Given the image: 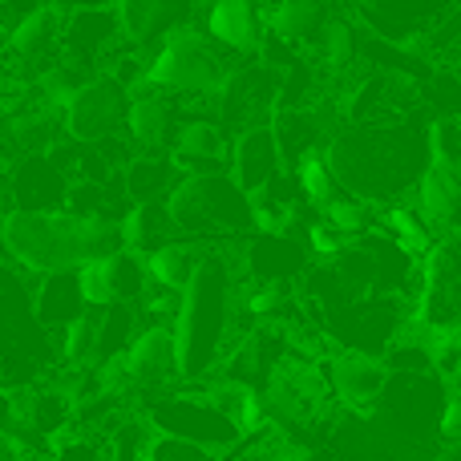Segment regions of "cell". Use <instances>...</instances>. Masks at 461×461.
I'll list each match as a JSON object with an SVG mask.
<instances>
[{"label":"cell","instance_id":"cell-12","mask_svg":"<svg viewBox=\"0 0 461 461\" xmlns=\"http://www.w3.org/2000/svg\"><path fill=\"white\" fill-rule=\"evenodd\" d=\"M175 130H178V110L167 94L146 89V86L130 89L122 138H126L134 150H162V146H170Z\"/></svg>","mask_w":461,"mask_h":461},{"label":"cell","instance_id":"cell-18","mask_svg":"<svg viewBox=\"0 0 461 461\" xmlns=\"http://www.w3.org/2000/svg\"><path fill=\"white\" fill-rule=\"evenodd\" d=\"M328 21V8L316 5V0H284L276 8H263V32L271 41H279L284 49H303L316 45L320 29Z\"/></svg>","mask_w":461,"mask_h":461},{"label":"cell","instance_id":"cell-10","mask_svg":"<svg viewBox=\"0 0 461 461\" xmlns=\"http://www.w3.org/2000/svg\"><path fill=\"white\" fill-rule=\"evenodd\" d=\"M130 389H146V397L167 393V384L175 381V336L167 324H146L142 332L130 340V348L122 352Z\"/></svg>","mask_w":461,"mask_h":461},{"label":"cell","instance_id":"cell-13","mask_svg":"<svg viewBox=\"0 0 461 461\" xmlns=\"http://www.w3.org/2000/svg\"><path fill=\"white\" fill-rule=\"evenodd\" d=\"M199 29L223 57L227 53L251 57L263 45V8L247 5V0H223V5L203 13Z\"/></svg>","mask_w":461,"mask_h":461},{"label":"cell","instance_id":"cell-16","mask_svg":"<svg viewBox=\"0 0 461 461\" xmlns=\"http://www.w3.org/2000/svg\"><path fill=\"white\" fill-rule=\"evenodd\" d=\"M61 16L65 8H24L13 24H8V53L16 57L21 65H53V53L61 45ZM41 73V69H37Z\"/></svg>","mask_w":461,"mask_h":461},{"label":"cell","instance_id":"cell-23","mask_svg":"<svg viewBox=\"0 0 461 461\" xmlns=\"http://www.w3.org/2000/svg\"><path fill=\"white\" fill-rule=\"evenodd\" d=\"M316 49H320V61H324V69H332V73L348 69V65L360 57V32H357V24H352L348 16H340V13H328L324 29H320V37H316Z\"/></svg>","mask_w":461,"mask_h":461},{"label":"cell","instance_id":"cell-17","mask_svg":"<svg viewBox=\"0 0 461 461\" xmlns=\"http://www.w3.org/2000/svg\"><path fill=\"white\" fill-rule=\"evenodd\" d=\"M267 130L271 138H276V150H279V162H284V170H292L300 158H308V154L324 150V122L316 118V110H276L267 118Z\"/></svg>","mask_w":461,"mask_h":461},{"label":"cell","instance_id":"cell-24","mask_svg":"<svg viewBox=\"0 0 461 461\" xmlns=\"http://www.w3.org/2000/svg\"><path fill=\"white\" fill-rule=\"evenodd\" d=\"M61 360L69 373L97 368V312H81L73 324L61 328Z\"/></svg>","mask_w":461,"mask_h":461},{"label":"cell","instance_id":"cell-4","mask_svg":"<svg viewBox=\"0 0 461 461\" xmlns=\"http://www.w3.org/2000/svg\"><path fill=\"white\" fill-rule=\"evenodd\" d=\"M167 215L178 239L223 247L227 239L251 230V199L227 175L178 178V186L167 194Z\"/></svg>","mask_w":461,"mask_h":461},{"label":"cell","instance_id":"cell-31","mask_svg":"<svg viewBox=\"0 0 461 461\" xmlns=\"http://www.w3.org/2000/svg\"><path fill=\"white\" fill-rule=\"evenodd\" d=\"M5 57H8V29L0 24V61H5Z\"/></svg>","mask_w":461,"mask_h":461},{"label":"cell","instance_id":"cell-8","mask_svg":"<svg viewBox=\"0 0 461 461\" xmlns=\"http://www.w3.org/2000/svg\"><path fill=\"white\" fill-rule=\"evenodd\" d=\"M320 376H324L328 397L344 401L357 413H373L389 384V368L381 365V357H365V352H336L324 360Z\"/></svg>","mask_w":461,"mask_h":461},{"label":"cell","instance_id":"cell-22","mask_svg":"<svg viewBox=\"0 0 461 461\" xmlns=\"http://www.w3.org/2000/svg\"><path fill=\"white\" fill-rule=\"evenodd\" d=\"M86 312L77 295V279L73 276H45L41 279V292H37V320L49 328H65Z\"/></svg>","mask_w":461,"mask_h":461},{"label":"cell","instance_id":"cell-28","mask_svg":"<svg viewBox=\"0 0 461 461\" xmlns=\"http://www.w3.org/2000/svg\"><path fill=\"white\" fill-rule=\"evenodd\" d=\"M45 461H105V446L94 438H81V433H61L49 446Z\"/></svg>","mask_w":461,"mask_h":461},{"label":"cell","instance_id":"cell-11","mask_svg":"<svg viewBox=\"0 0 461 461\" xmlns=\"http://www.w3.org/2000/svg\"><path fill=\"white\" fill-rule=\"evenodd\" d=\"M69 178L49 154H32L8 178V203L13 211H29V215H45V211H61L65 194H69Z\"/></svg>","mask_w":461,"mask_h":461},{"label":"cell","instance_id":"cell-27","mask_svg":"<svg viewBox=\"0 0 461 461\" xmlns=\"http://www.w3.org/2000/svg\"><path fill=\"white\" fill-rule=\"evenodd\" d=\"M425 154H429V167L441 170H457L461 158V126L454 113H441L425 126Z\"/></svg>","mask_w":461,"mask_h":461},{"label":"cell","instance_id":"cell-2","mask_svg":"<svg viewBox=\"0 0 461 461\" xmlns=\"http://www.w3.org/2000/svg\"><path fill=\"white\" fill-rule=\"evenodd\" d=\"M239 287H243V276H239L230 251L211 247L191 284L178 292L170 336H175V381H183V389L215 376L227 360L235 320H243L239 316Z\"/></svg>","mask_w":461,"mask_h":461},{"label":"cell","instance_id":"cell-19","mask_svg":"<svg viewBox=\"0 0 461 461\" xmlns=\"http://www.w3.org/2000/svg\"><path fill=\"white\" fill-rule=\"evenodd\" d=\"M211 247L194 243V239H170V243H162L158 251L146 255V279H150L158 292H170L178 295L186 284H191V276L199 271L203 255H207Z\"/></svg>","mask_w":461,"mask_h":461},{"label":"cell","instance_id":"cell-21","mask_svg":"<svg viewBox=\"0 0 461 461\" xmlns=\"http://www.w3.org/2000/svg\"><path fill=\"white\" fill-rule=\"evenodd\" d=\"M175 186H178V170L170 167V158H158V154L134 158L122 170V191L130 194V207L134 203H167V194Z\"/></svg>","mask_w":461,"mask_h":461},{"label":"cell","instance_id":"cell-14","mask_svg":"<svg viewBox=\"0 0 461 461\" xmlns=\"http://www.w3.org/2000/svg\"><path fill=\"white\" fill-rule=\"evenodd\" d=\"M118 16V37L134 53H150L167 32H175L178 24H191V8L186 5H167V0H130V5L113 8Z\"/></svg>","mask_w":461,"mask_h":461},{"label":"cell","instance_id":"cell-1","mask_svg":"<svg viewBox=\"0 0 461 461\" xmlns=\"http://www.w3.org/2000/svg\"><path fill=\"white\" fill-rule=\"evenodd\" d=\"M320 154L336 191L365 207H389L401 194H413L421 170L429 167L425 130H413L409 122L348 126L328 138Z\"/></svg>","mask_w":461,"mask_h":461},{"label":"cell","instance_id":"cell-29","mask_svg":"<svg viewBox=\"0 0 461 461\" xmlns=\"http://www.w3.org/2000/svg\"><path fill=\"white\" fill-rule=\"evenodd\" d=\"M344 320H357V324L373 320V303H352V308H332V312H328V324H344ZM344 340H352V348H344V352H365V357H373V352H368L365 328H352Z\"/></svg>","mask_w":461,"mask_h":461},{"label":"cell","instance_id":"cell-25","mask_svg":"<svg viewBox=\"0 0 461 461\" xmlns=\"http://www.w3.org/2000/svg\"><path fill=\"white\" fill-rule=\"evenodd\" d=\"M105 461H146L154 446V429L142 421V413H126L105 433Z\"/></svg>","mask_w":461,"mask_h":461},{"label":"cell","instance_id":"cell-3","mask_svg":"<svg viewBox=\"0 0 461 461\" xmlns=\"http://www.w3.org/2000/svg\"><path fill=\"white\" fill-rule=\"evenodd\" d=\"M122 251L118 223L110 219H77L69 211H8L0 215V255L29 276H73L94 259Z\"/></svg>","mask_w":461,"mask_h":461},{"label":"cell","instance_id":"cell-20","mask_svg":"<svg viewBox=\"0 0 461 461\" xmlns=\"http://www.w3.org/2000/svg\"><path fill=\"white\" fill-rule=\"evenodd\" d=\"M118 235H122V251L138 255V259H146L162 243L178 239L175 227H170L167 203H134V207H126L118 219Z\"/></svg>","mask_w":461,"mask_h":461},{"label":"cell","instance_id":"cell-26","mask_svg":"<svg viewBox=\"0 0 461 461\" xmlns=\"http://www.w3.org/2000/svg\"><path fill=\"white\" fill-rule=\"evenodd\" d=\"M287 175L295 178V186H300V199H308L316 211H324L328 203H336L340 199V191H336V183H332V175H328V167H324V154H308V158H300Z\"/></svg>","mask_w":461,"mask_h":461},{"label":"cell","instance_id":"cell-9","mask_svg":"<svg viewBox=\"0 0 461 461\" xmlns=\"http://www.w3.org/2000/svg\"><path fill=\"white\" fill-rule=\"evenodd\" d=\"M227 158H230L227 162V178L247 194V199L259 194L263 186L276 183V178L284 175V162H279L276 138H271L267 122L239 130V134L227 142Z\"/></svg>","mask_w":461,"mask_h":461},{"label":"cell","instance_id":"cell-6","mask_svg":"<svg viewBox=\"0 0 461 461\" xmlns=\"http://www.w3.org/2000/svg\"><path fill=\"white\" fill-rule=\"evenodd\" d=\"M138 413L154 429V438L183 441V446L207 449L215 457H227L230 449L243 446V433H239L235 417H227L223 409H215L194 389H167V393H154V397H142Z\"/></svg>","mask_w":461,"mask_h":461},{"label":"cell","instance_id":"cell-7","mask_svg":"<svg viewBox=\"0 0 461 461\" xmlns=\"http://www.w3.org/2000/svg\"><path fill=\"white\" fill-rule=\"evenodd\" d=\"M126 102H130L126 89L113 77L97 73L61 110V134L69 138L73 146H97V142H105V138H118L122 122H126Z\"/></svg>","mask_w":461,"mask_h":461},{"label":"cell","instance_id":"cell-15","mask_svg":"<svg viewBox=\"0 0 461 461\" xmlns=\"http://www.w3.org/2000/svg\"><path fill=\"white\" fill-rule=\"evenodd\" d=\"M457 203H461V183L457 170H441V167H425L421 178L413 186V215L425 223L433 239L454 235L457 223Z\"/></svg>","mask_w":461,"mask_h":461},{"label":"cell","instance_id":"cell-30","mask_svg":"<svg viewBox=\"0 0 461 461\" xmlns=\"http://www.w3.org/2000/svg\"><path fill=\"white\" fill-rule=\"evenodd\" d=\"M146 461H227V457H215V454H207V449L183 446V441H170V438H154Z\"/></svg>","mask_w":461,"mask_h":461},{"label":"cell","instance_id":"cell-5","mask_svg":"<svg viewBox=\"0 0 461 461\" xmlns=\"http://www.w3.org/2000/svg\"><path fill=\"white\" fill-rule=\"evenodd\" d=\"M227 69L230 65L223 61V53L191 21V24H178L175 32H167L150 49L142 86L158 89V94H175L178 102L183 97H211L219 89V81L227 77Z\"/></svg>","mask_w":461,"mask_h":461}]
</instances>
